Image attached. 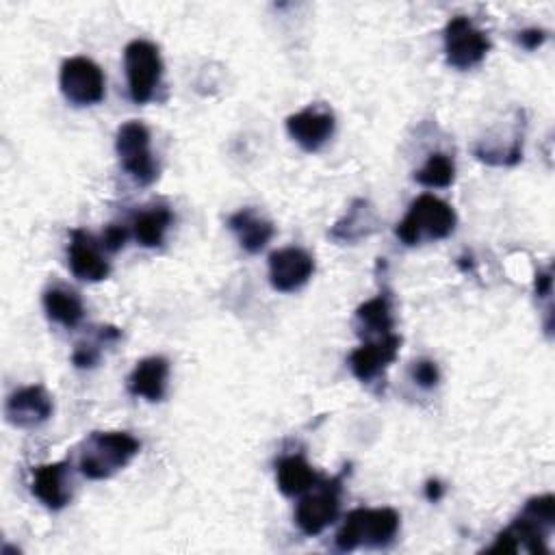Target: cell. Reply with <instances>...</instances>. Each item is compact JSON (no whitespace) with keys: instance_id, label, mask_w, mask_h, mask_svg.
Listing matches in <instances>:
<instances>
[{"instance_id":"cell-1","label":"cell","mask_w":555,"mask_h":555,"mask_svg":"<svg viewBox=\"0 0 555 555\" xmlns=\"http://www.w3.org/2000/svg\"><path fill=\"white\" fill-rule=\"evenodd\" d=\"M141 449L128 431H93L80 447L78 470L87 479H108L121 470Z\"/></svg>"},{"instance_id":"cell-2","label":"cell","mask_w":555,"mask_h":555,"mask_svg":"<svg viewBox=\"0 0 555 555\" xmlns=\"http://www.w3.org/2000/svg\"><path fill=\"white\" fill-rule=\"evenodd\" d=\"M455 210L444 199L431 193H423L410 204L395 232L403 245L414 247L425 241L447 238L455 230Z\"/></svg>"},{"instance_id":"cell-3","label":"cell","mask_w":555,"mask_h":555,"mask_svg":"<svg viewBox=\"0 0 555 555\" xmlns=\"http://www.w3.org/2000/svg\"><path fill=\"white\" fill-rule=\"evenodd\" d=\"M399 520L401 518L392 507H356L345 516V522L336 533V548L353 551L358 546H388L399 531Z\"/></svg>"},{"instance_id":"cell-4","label":"cell","mask_w":555,"mask_h":555,"mask_svg":"<svg viewBox=\"0 0 555 555\" xmlns=\"http://www.w3.org/2000/svg\"><path fill=\"white\" fill-rule=\"evenodd\" d=\"M555 525V496L540 494L525 503L522 512L514 518V522L503 529V533L512 540L514 548H525L527 553H548L546 538Z\"/></svg>"},{"instance_id":"cell-5","label":"cell","mask_w":555,"mask_h":555,"mask_svg":"<svg viewBox=\"0 0 555 555\" xmlns=\"http://www.w3.org/2000/svg\"><path fill=\"white\" fill-rule=\"evenodd\" d=\"M115 152L124 171L141 186H147L156 180L158 167L150 147V130L143 121L130 119L117 128Z\"/></svg>"},{"instance_id":"cell-6","label":"cell","mask_w":555,"mask_h":555,"mask_svg":"<svg viewBox=\"0 0 555 555\" xmlns=\"http://www.w3.org/2000/svg\"><path fill=\"white\" fill-rule=\"evenodd\" d=\"M124 67L132 102H150L163 76V59L158 46L147 39H132L124 48Z\"/></svg>"},{"instance_id":"cell-7","label":"cell","mask_w":555,"mask_h":555,"mask_svg":"<svg viewBox=\"0 0 555 555\" xmlns=\"http://www.w3.org/2000/svg\"><path fill=\"white\" fill-rule=\"evenodd\" d=\"M59 87L74 106H93L102 102L106 78L100 65L87 56H69L59 72Z\"/></svg>"},{"instance_id":"cell-8","label":"cell","mask_w":555,"mask_h":555,"mask_svg":"<svg viewBox=\"0 0 555 555\" xmlns=\"http://www.w3.org/2000/svg\"><path fill=\"white\" fill-rule=\"evenodd\" d=\"M340 488L343 475L334 479H321L314 483L310 494H306L295 507V522L306 535H319L338 518L340 509Z\"/></svg>"},{"instance_id":"cell-9","label":"cell","mask_w":555,"mask_h":555,"mask_svg":"<svg viewBox=\"0 0 555 555\" xmlns=\"http://www.w3.org/2000/svg\"><path fill=\"white\" fill-rule=\"evenodd\" d=\"M444 56L455 69H470L479 65L490 52L488 35L477 28L466 15H455L447 22L444 33Z\"/></svg>"},{"instance_id":"cell-10","label":"cell","mask_w":555,"mask_h":555,"mask_svg":"<svg viewBox=\"0 0 555 555\" xmlns=\"http://www.w3.org/2000/svg\"><path fill=\"white\" fill-rule=\"evenodd\" d=\"M336 117L325 104H310L286 117V130L291 139L306 152L321 150L332 139Z\"/></svg>"},{"instance_id":"cell-11","label":"cell","mask_w":555,"mask_h":555,"mask_svg":"<svg viewBox=\"0 0 555 555\" xmlns=\"http://www.w3.org/2000/svg\"><path fill=\"white\" fill-rule=\"evenodd\" d=\"M314 273V258L301 247H282L269 254V282L280 293L301 288Z\"/></svg>"},{"instance_id":"cell-12","label":"cell","mask_w":555,"mask_h":555,"mask_svg":"<svg viewBox=\"0 0 555 555\" xmlns=\"http://www.w3.org/2000/svg\"><path fill=\"white\" fill-rule=\"evenodd\" d=\"M102 243L89 234L87 230H72L69 232V247H67V262L69 271L85 282H100L106 280L111 273V264L102 254Z\"/></svg>"},{"instance_id":"cell-13","label":"cell","mask_w":555,"mask_h":555,"mask_svg":"<svg viewBox=\"0 0 555 555\" xmlns=\"http://www.w3.org/2000/svg\"><path fill=\"white\" fill-rule=\"evenodd\" d=\"M399 347L401 336L397 334L364 340L349 353V369L362 384H373L397 360Z\"/></svg>"},{"instance_id":"cell-14","label":"cell","mask_w":555,"mask_h":555,"mask_svg":"<svg viewBox=\"0 0 555 555\" xmlns=\"http://www.w3.org/2000/svg\"><path fill=\"white\" fill-rule=\"evenodd\" d=\"M54 403L50 392L41 384L24 386L9 395L4 403V416L13 427L30 429L46 423L52 416Z\"/></svg>"},{"instance_id":"cell-15","label":"cell","mask_w":555,"mask_h":555,"mask_svg":"<svg viewBox=\"0 0 555 555\" xmlns=\"http://www.w3.org/2000/svg\"><path fill=\"white\" fill-rule=\"evenodd\" d=\"M30 490L48 509H63L72 499L69 462L63 460L33 468Z\"/></svg>"},{"instance_id":"cell-16","label":"cell","mask_w":555,"mask_h":555,"mask_svg":"<svg viewBox=\"0 0 555 555\" xmlns=\"http://www.w3.org/2000/svg\"><path fill=\"white\" fill-rule=\"evenodd\" d=\"M169 362L163 356H147L137 362L132 373L128 375V392L134 397H143L152 403L160 401L167 390Z\"/></svg>"},{"instance_id":"cell-17","label":"cell","mask_w":555,"mask_h":555,"mask_svg":"<svg viewBox=\"0 0 555 555\" xmlns=\"http://www.w3.org/2000/svg\"><path fill=\"white\" fill-rule=\"evenodd\" d=\"M228 228L234 232L238 245L247 254H258L260 249H264L275 232L271 219L260 215L256 208H241L230 215Z\"/></svg>"},{"instance_id":"cell-18","label":"cell","mask_w":555,"mask_h":555,"mask_svg":"<svg viewBox=\"0 0 555 555\" xmlns=\"http://www.w3.org/2000/svg\"><path fill=\"white\" fill-rule=\"evenodd\" d=\"M395 317H392V304L390 293H379L373 299L364 301L356 310V332L364 340H375L392 332Z\"/></svg>"},{"instance_id":"cell-19","label":"cell","mask_w":555,"mask_h":555,"mask_svg":"<svg viewBox=\"0 0 555 555\" xmlns=\"http://www.w3.org/2000/svg\"><path fill=\"white\" fill-rule=\"evenodd\" d=\"M278 488L284 496H297L308 492L314 483L321 481V475L306 462L304 455L291 453L278 460L275 464Z\"/></svg>"},{"instance_id":"cell-20","label":"cell","mask_w":555,"mask_h":555,"mask_svg":"<svg viewBox=\"0 0 555 555\" xmlns=\"http://www.w3.org/2000/svg\"><path fill=\"white\" fill-rule=\"evenodd\" d=\"M43 310L48 319L63 327H76L85 317L80 295L65 286H52L43 293Z\"/></svg>"},{"instance_id":"cell-21","label":"cell","mask_w":555,"mask_h":555,"mask_svg":"<svg viewBox=\"0 0 555 555\" xmlns=\"http://www.w3.org/2000/svg\"><path fill=\"white\" fill-rule=\"evenodd\" d=\"M171 210L165 204L150 206L132 219V234L143 247H160L167 228L171 225Z\"/></svg>"},{"instance_id":"cell-22","label":"cell","mask_w":555,"mask_h":555,"mask_svg":"<svg viewBox=\"0 0 555 555\" xmlns=\"http://www.w3.org/2000/svg\"><path fill=\"white\" fill-rule=\"evenodd\" d=\"M375 228V212L373 208L369 206V202L364 199H356L347 215L336 221V225L332 228V236L338 238V241H356L360 236H366L371 234Z\"/></svg>"},{"instance_id":"cell-23","label":"cell","mask_w":555,"mask_h":555,"mask_svg":"<svg viewBox=\"0 0 555 555\" xmlns=\"http://www.w3.org/2000/svg\"><path fill=\"white\" fill-rule=\"evenodd\" d=\"M453 178H455L453 158L442 154V152L429 154L425 165L414 171V180L423 186H429V189H444L453 182Z\"/></svg>"},{"instance_id":"cell-24","label":"cell","mask_w":555,"mask_h":555,"mask_svg":"<svg viewBox=\"0 0 555 555\" xmlns=\"http://www.w3.org/2000/svg\"><path fill=\"white\" fill-rule=\"evenodd\" d=\"M121 338V330L113 327V325H102L98 327V334L93 340H82L76 345L74 353H72V362L78 369H93L100 358H102V345L115 343Z\"/></svg>"},{"instance_id":"cell-25","label":"cell","mask_w":555,"mask_h":555,"mask_svg":"<svg viewBox=\"0 0 555 555\" xmlns=\"http://www.w3.org/2000/svg\"><path fill=\"white\" fill-rule=\"evenodd\" d=\"M410 375H412V379L421 388H434L440 382V371H438V364L434 360H416V362H412Z\"/></svg>"},{"instance_id":"cell-26","label":"cell","mask_w":555,"mask_h":555,"mask_svg":"<svg viewBox=\"0 0 555 555\" xmlns=\"http://www.w3.org/2000/svg\"><path fill=\"white\" fill-rule=\"evenodd\" d=\"M126 241H128V228L119 225V223L106 225V230L102 232V238H100V243L106 251H119L126 245Z\"/></svg>"},{"instance_id":"cell-27","label":"cell","mask_w":555,"mask_h":555,"mask_svg":"<svg viewBox=\"0 0 555 555\" xmlns=\"http://www.w3.org/2000/svg\"><path fill=\"white\" fill-rule=\"evenodd\" d=\"M546 39V33L542 28H525L518 33V43L525 50H535L538 46H542Z\"/></svg>"},{"instance_id":"cell-28","label":"cell","mask_w":555,"mask_h":555,"mask_svg":"<svg viewBox=\"0 0 555 555\" xmlns=\"http://www.w3.org/2000/svg\"><path fill=\"white\" fill-rule=\"evenodd\" d=\"M551 286H553L551 271H542V273L535 275V295L538 297H548L551 295Z\"/></svg>"},{"instance_id":"cell-29","label":"cell","mask_w":555,"mask_h":555,"mask_svg":"<svg viewBox=\"0 0 555 555\" xmlns=\"http://www.w3.org/2000/svg\"><path fill=\"white\" fill-rule=\"evenodd\" d=\"M442 494H444V486H442L438 479H429V481L425 483V496H427V501L436 503V501L442 499Z\"/></svg>"}]
</instances>
